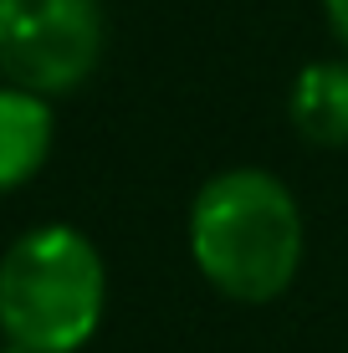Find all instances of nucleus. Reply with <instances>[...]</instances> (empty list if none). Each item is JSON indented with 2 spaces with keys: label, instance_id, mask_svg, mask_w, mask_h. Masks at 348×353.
Here are the masks:
<instances>
[{
  "label": "nucleus",
  "instance_id": "obj_1",
  "mask_svg": "<svg viewBox=\"0 0 348 353\" xmlns=\"http://www.w3.org/2000/svg\"><path fill=\"white\" fill-rule=\"evenodd\" d=\"M190 256L231 302H272L303 272V210L267 169H221L190 205Z\"/></svg>",
  "mask_w": 348,
  "mask_h": 353
},
{
  "label": "nucleus",
  "instance_id": "obj_2",
  "mask_svg": "<svg viewBox=\"0 0 348 353\" xmlns=\"http://www.w3.org/2000/svg\"><path fill=\"white\" fill-rule=\"evenodd\" d=\"M108 302L103 256L77 225H36L0 256V333L21 353H77Z\"/></svg>",
  "mask_w": 348,
  "mask_h": 353
},
{
  "label": "nucleus",
  "instance_id": "obj_3",
  "mask_svg": "<svg viewBox=\"0 0 348 353\" xmlns=\"http://www.w3.org/2000/svg\"><path fill=\"white\" fill-rule=\"evenodd\" d=\"M108 46L103 0H0V77L21 92L62 97L98 72Z\"/></svg>",
  "mask_w": 348,
  "mask_h": 353
},
{
  "label": "nucleus",
  "instance_id": "obj_4",
  "mask_svg": "<svg viewBox=\"0 0 348 353\" xmlns=\"http://www.w3.org/2000/svg\"><path fill=\"white\" fill-rule=\"evenodd\" d=\"M52 139H57L52 103L0 82V194L31 185L41 174L46 154H52Z\"/></svg>",
  "mask_w": 348,
  "mask_h": 353
},
{
  "label": "nucleus",
  "instance_id": "obj_5",
  "mask_svg": "<svg viewBox=\"0 0 348 353\" xmlns=\"http://www.w3.org/2000/svg\"><path fill=\"white\" fill-rule=\"evenodd\" d=\"M287 118L318 149L348 143V62H307L287 92Z\"/></svg>",
  "mask_w": 348,
  "mask_h": 353
},
{
  "label": "nucleus",
  "instance_id": "obj_6",
  "mask_svg": "<svg viewBox=\"0 0 348 353\" xmlns=\"http://www.w3.org/2000/svg\"><path fill=\"white\" fill-rule=\"evenodd\" d=\"M323 10H328V26H333V36L348 46V0H323Z\"/></svg>",
  "mask_w": 348,
  "mask_h": 353
},
{
  "label": "nucleus",
  "instance_id": "obj_7",
  "mask_svg": "<svg viewBox=\"0 0 348 353\" xmlns=\"http://www.w3.org/2000/svg\"><path fill=\"white\" fill-rule=\"evenodd\" d=\"M0 353H21V348H10V343H6V348H0Z\"/></svg>",
  "mask_w": 348,
  "mask_h": 353
}]
</instances>
